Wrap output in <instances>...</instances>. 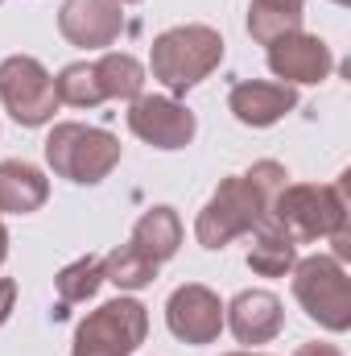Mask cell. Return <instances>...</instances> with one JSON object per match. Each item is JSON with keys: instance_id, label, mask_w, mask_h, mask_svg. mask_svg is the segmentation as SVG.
I'll use <instances>...</instances> for the list:
<instances>
[{"instance_id": "1", "label": "cell", "mask_w": 351, "mask_h": 356, "mask_svg": "<svg viewBox=\"0 0 351 356\" xmlns=\"http://www.w3.org/2000/svg\"><path fill=\"white\" fill-rule=\"evenodd\" d=\"M285 166L281 162H257L248 175H228L215 195L203 203L198 220H194V241L203 249H223L232 245L236 236H248L264 216H268V203L273 195L285 186Z\"/></svg>"}, {"instance_id": "4", "label": "cell", "mask_w": 351, "mask_h": 356, "mask_svg": "<svg viewBox=\"0 0 351 356\" xmlns=\"http://www.w3.org/2000/svg\"><path fill=\"white\" fill-rule=\"evenodd\" d=\"M120 141L108 129L79 124V120H62L50 129L46 137V166L58 178L75 182V186H95L120 166Z\"/></svg>"}, {"instance_id": "8", "label": "cell", "mask_w": 351, "mask_h": 356, "mask_svg": "<svg viewBox=\"0 0 351 356\" xmlns=\"http://www.w3.org/2000/svg\"><path fill=\"white\" fill-rule=\"evenodd\" d=\"M128 129H132L137 141L174 154V149H186L194 141L198 120H194V112L182 99H174V95H137L128 104Z\"/></svg>"}, {"instance_id": "24", "label": "cell", "mask_w": 351, "mask_h": 356, "mask_svg": "<svg viewBox=\"0 0 351 356\" xmlns=\"http://www.w3.org/2000/svg\"><path fill=\"white\" fill-rule=\"evenodd\" d=\"M8 261V228H4V220H0V266Z\"/></svg>"}, {"instance_id": "9", "label": "cell", "mask_w": 351, "mask_h": 356, "mask_svg": "<svg viewBox=\"0 0 351 356\" xmlns=\"http://www.w3.org/2000/svg\"><path fill=\"white\" fill-rule=\"evenodd\" d=\"M166 327L174 332L182 344H215L223 332V302L211 286L203 282H186L178 286L166 302Z\"/></svg>"}, {"instance_id": "19", "label": "cell", "mask_w": 351, "mask_h": 356, "mask_svg": "<svg viewBox=\"0 0 351 356\" xmlns=\"http://www.w3.org/2000/svg\"><path fill=\"white\" fill-rule=\"evenodd\" d=\"M153 277H157V261H149L132 241L103 257V282H112L116 290H145L153 286Z\"/></svg>"}, {"instance_id": "14", "label": "cell", "mask_w": 351, "mask_h": 356, "mask_svg": "<svg viewBox=\"0 0 351 356\" xmlns=\"http://www.w3.org/2000/svg\"><path fill=\"white\" fill-rule=\"evenodd\" d=\"M46 199H50V178L42 175L33 162H21V158L0 162V216L42 211Z\"/></svg>"}, {"instance_id": "3", "label": "cell", "mask_w": 351, "mask_h": 356, "mask_svg": "<svg viewBox=\"0 0 351 356\" xmlns=\"http://www.w3.org/2000/svg\"><path fill=\"white\" fill-rule=\"evenodd\" d=\"M223 63V38L211 25H174L153 38L149 71L170 95H186Z\"/></svg>"}, {"instance_id": "2", "label": "cell", "mask_w": 351, "mask_h": 356, "mask_svg": "<svg viewBox=\"0 0 351 356\" xmlns=\"http://www.w3.org/2000/svg\"><path fill=\"white\" fill-rule=\"evenodd\" d=\"M348 186L351 175H339V182H285L268 203V220L293 245L331 241L348 228Z\"/></svg>"}, {"instance_id": "12", "label": "cell", "mask_w": 351, "mask_h": 356, "mask_svg": "<svg viewBox=\"0 0 351 356\" xmlns=\"http://www.w3.org/2000/svg\"><path fill=\"white\" fill-rule=\"evenodd\" d=\"M223 327H232V336L240 344H268L281 336L285 327V307L273 290H240L228 307H223Z\"/></svg>"}, {"instance_id": "28", "label": "cell", "mask_w": 351, "mask_h": 356, "mask_svg": "<svg viewBox=\"0 0 351 356\" xmlns=\"http://www.w3.org/2000/svg\"><path fill=\"white\" fill-rule=\"evenodd\" d=\"M0 4H4V0H0Z\"/></svg>"}, {"instance_id": "23", "label": "cell", "mask_w": 351, "mask_h": 356, "mask_svg": "<svg viewBox=\"0 0 351 356\" xmlns=\"http://www.w3.org/2000/svg\"><path fill=\"white\" fill-rule=\"evenodd\" d=\"M293 356H343V353H339L335 344H318V340H314V344H302Z\"/></svg>"}, {"instance_id": "5", "label": "cell", "mask_w": 351, "mask_h": 356, "mask_svg": "<svg viewBox=\"0 0 351 356\" xmlns=\"http://www.w3.org/2000/svg\"><path fill=\"white\" fill-rule=\"evenodd\" d=\"M293 273V298L298 307L327 332H351V277L343 261H335L331 253H314L302 257Z\"/></svg>"}, {"instance_id": "6", "label": "cell", "mask_w": 351, "mask_h": 356, "mask_svg": "<svg viewBox=\"0 0 351 356\" xmlns=\"http://www.w3.org/2000/svg\"><path fill=\"white\" fill-rule=\"evenodd\" d=\"M149 336V311L137 298H112L95 307L75 332L71 356H132Z\"/></svg>"}, {"instance_id": "17", "label": "cell", "mask_w": 351, "mask_h": 356, "mask_svg": "<svg viewBox=\"0 0 351 356\" xmlns=\"http://www.w3.org/2000/svg\"><path fill=\"white\" fill-rule=\"evenodd\" d=\"M91 67H95V79H99L103 99H124V104H132L137 95H145V67H141L132 54L103 50Z\"/></svg>"}, {"instance_id": "16", "label": "cell", "mask_w": 351, "mask_h": 356, "mask_svg": "<svg viewBox=\"0 0 351 356\" xmlns=\"http://www.w3.org/2000/svg\"><path fill=\"white\" fill-rule=\"evenodd\" d=\"M248 236H252V245H248V269L252 273H261V277H285L289 269L298 266V245L268 216H264Z\"/></svg>"}, {"instance_id": "22", "label": "cell", "mask_w": 351, "mask_h": 356, "mask_svg": "<svg viewBox=\"0 0 351 356\" xmlns=\"http://www.w3.org/2000/svg\"><path fill=\"white\" fill-rule=\"evenodd\" d=\"M12 307H17V282L12 277H0V327L8 323Z\"/></svg>"}, {"instance_id": "26", "label": "cell", "mask_w": 351, "mask_h": 356, "mask_svg": "<svg viewBox=\"0 0 351 356\" xmlns=\"http://www.w3.org/2000/svg\"><path fill=\"white\" fill-rule=\"evenodd\" d=\"M116 4H141V0H116Z\"/></svg>"}, {"instance_id": "11", "label": "cell", "mask_w": 351, "mask_h": 356, "mask_svg": "<svg viewBox=\"0 0 351 356\" xmlns=\"http://www.w3.org/2000/svg\"><path fill=\"white\" fill-rule=\"evenodd\" d=\"M58 33L79 50H108L124 33V13L116 0H62Z\"/></svg>"}, {"instance_id": "27", "label": "cell", "mask_w": 351, "mask_h": 356, "mask_svg": "<svg viewBox=\"0 0 351 356\" xmlns=\"http://www.w3.org/2000/svg\"><path fill=\"white\" fill-rule=\"evenodd\" d=\"M331 4H351V0H331Z\"/></svg>"}, {"instance_id": "25", "label": "cell", "mask_w": 351, "mask_h": 356, "mask_svg": "<svg viewBox=\"0 0 351 356\" xmlns=\"http://www.w3.org/2000/svg\"><path fill=\"white\" fill-rule=\"evenodd\" d=\"M223 356H264V353H223Z\"/></svg>"}, {"instance_id": "15", "label": "cell", "mask_w": 351, "mask_h": 356, "mask_svg": "<svg viewBox=\"0 0 351 356\" xmlns=\"http://www.w3.org/2000/svg\"><path fill=\"white\" fill-rule=\"evenodd\" d=\"M132 245L149 257V261H170L178 249H182V220H178L174 207H149L137 224H132Z\"/></svg>"}, {"instance_id": "7", "label": "cell", "mask_w": 351, "mask_h": 356, "mask_svg": "<svg viewBox=\"0 0 351 356\" xmlns=\"http://www.w3.org/2000/svg\"><path fill=\"white\" fill-rule=\"evenodd\" d=\"M0 104L21 129H42L58 112L54 75L33 54H8L0 63Z\"/></svg>"}, {"instance_id": "18", "label": "cell", "mask_w": 351, "mask_h": 356, "mask_svg": "<svg viewBox=\"0 0 351 356\" xmlns=\"http://www.w3.org/2000/svg\"><path fill=\"white\" fill-rule=\"evenodd\" d=\"M302 8H306V0H252L248 4V33L261 46H268L281 33L302 29V17H306Z\"/></svg>"}, {"instance_id": "21", "label": "cell", "mask_w": 351, "mask_h": 356, "mask_svg": "<svg viewBox=\"0 0 351 356\" xmlns=\"http://www.w3.org/2000/svg\"><path fill=\"white\" fill-rule=\"evenodd\" d=\"M54 91H58V104H71V108H95L103 104V91L95 79V67L91 63H71L54 75Z\"/></svg>"}, {"instance_id": "13", "label": "cell", "mask_w": 351, "mask_h": 356, "mask_svg": "<svg viewBox=\"0 0 351 356\" xmlns=\"http://www.w3.org/2000/svg\"><path fill=\"white\" fill-rule=\"evenodd\" d=\"M228 108L240 124L248 129H268L277 120H285L298 108V88L289 83H273V79H240L228 91Z\"/></svg>"}, {"instance_id": "10", "label": "cell", "mask_w": 351, "mask_h": 356, "mask_svg": "<svg viewBox=\"0 0 351 356\" xmlns=\"http://www.w3.org/2000/svg\"><path fill=\"white\" fill-rule=\"evenodd\" d=\"M268 71L298 88V83H323L331 71H335V54L331 46L318 38V33H306V29H293V33H281L277 42H268Z\"/></svg>"}, {"instance_id": "20", "label": "cell", "mask_w": 351, "mask_h": 356, "mask_svg": "<svg viewBox=\"0 0 351 356\" xmlns=\"http://www.w3.org/2000/svg\"><path fill=\"white\" fill-rule=\"evenodd\" d=\"M99 286H103V257H79V261H71V266H62L54 273V290H58V298L71 307V302H87L99 294Z\"/></svg>"}]
</instances>
